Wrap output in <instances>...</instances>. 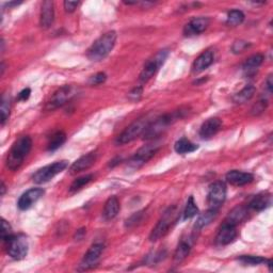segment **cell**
Here are the masks:
<instances>
[{"label": "cell", "mask_w": 273, "mask_h": 273, "mask_svg": "<svg viewBox=\"0 0 273 273\" xmlns=\"http://www.w3.org/2000/svg\"><path fill=\"white\" fill-rule=\"evenodd\" d=\"M187 113V110L180 109L173 111L172 113L164 114L157 119L153 120V122L149 125V127L146 128L143 134L144 140H153L155 138H158L161 134L168 129L169 126H171L176 121L182 119L185 114Z\"/></svg>", "instance_id": "obj_1"}, {"label": "cell", "mask_w": 273, "mask_h": 273, "mask_svg": "<svg viewBox=\"0 0 273 273\" xmlns=\"http://www.w3.org/2000/svg\"><path fill=\"white\" fill-rule=\"evenodd\" d=\"M254 180L253 174L248 172H241L238 170H233L226 174V181L233 186H245L252 182Z\"/></svg>", "instance_id": "obj_18"}, {"label": "cell", "mask_w": 273, "mask_h": 273, "mask_svg": "<svg viewBox=\"0 0 273 273\" xmlns=\"http://www.w3.org/2000/svg\"><path fill=\"white\" fill-rule=\"evenodd\" d=\"M179 216H180V212L176 206L169 207L165 211L164 216H162L158 221L156 226L153 228V231L150 235V240L157 241L160 238L164 237V236H166L170 231V228L172 227V225L176 222L177 219H179Z\"/></svg>", "instance_id": "obj_5"}, {"label": "cell", "mask_w": 273, "mask_h": 273, "mask_svg": "<svg viewBox=\"0 0 273 273\" xmlns=\"http://www.w3.org/2000/svg\"><path fill=\"white\" fill-rule=\"evenodd\" d=\"M237 238V230L232 224L223 223L216 236V243L220 247H224L234 242Z\"/></svg>", "instance_id": "obj_14"}, {"label": "cell", "mask_w": 273, "mask_h": 273, "mask_svg": "<svg viewBox=\"0 0 273 273\" xmlns=\"http://www.w3.org/2000/svg\"><path fill=\"white\" fill-rule=\"evenodd\" d=\"M209 26V18L195 17L191 19L183 28V34L186 36H193L203 33Z\"/></svg>", "instance_id": "obj_16"}, {"label": "cell", "mask_w": 273, "mask_h": 273, "mask_svg": "<svg viewBox=\"0 0 273 273\" xmlns=\"http://www.w3.org/2000/svg\"><path fill=\"white\" fill-rule=\"evenodd\" d=\"M168 56H169V50L162 49L156 56L153 57L151 60L147 61L146 64L144 65L141 74H140V77H139L140 81L144 84V83H147V81H149L152 77H154L155 74L159 71V69L166 62Z\"/></svg>", "instance_id": "obj_8"}, {"label": "cell", "mask_w": 273, "mask_h": 273, "mask_svg": "<svg viewBox=\"0 0 273 273\" xmlns=\"http://www.w3.org/2000/svg\"><path fill=\"white\" fill-rule=\"evenodd\" d=\"M55 20V5L50 0H46L42 3L40 24L42 28H49Z\"/></svg>", "instance_id": "obj_19"}, {"label": "cell", "mask_w": 273, "mask_h": 273, "mask_svg": "<svg viewBox=\"0 0 273 273\" xmlns=\"http://www.w3.org/2000/svg\"><path fill=\"white\" fill-rule=\"evenodd\" d=\"M218 212H219V209L209 208L207 211L204 212L203 215H201L200 217H198V219L196 220V223L194 225L195 232H200L202 228L209 225L212 222V221L217 218Z\"/></svg>", "instance_id": "obj_26"}, {"label": "cell", "mask_w": 273, "mask_h": 273, "mask_svg": "<svg viewBox=\"0 0 273 273\" xmlns=\"http://www.w3.org/2000/svg\"><path fill=\"white\" fill-rule=\"evenodd\" d=\"M248 47H249V43L248 42H245V41H236L233 44L232 50H233L234 54H240V53H242L243 50L247 49Z\"/></svg>", "instance_id": "obj_37"}, {"label": "cell", "mask_w": 273, "mask_h": 273, "mask_svg": "<svg viewBox=\"0 0 273 273\" xmlns=\"http://www.w3.org/2000/svg\"><path fill=\"white\" fill-rule=\"evenodd\" d=\"M75 93H76L75 88L72 86H63L60 89H58L46 104V107H45L46 110L51 111V110L62 107L63 105L66 104V102L75 96Z\"/></svg>", "instance_id": "obj_10"}, {"label": "cell", "mask_w": 273, "mask_h": 273, "mask_svg": "<svg viewBox=\"0 0 273 273\" xmlns=\"http://www.w3.org/2000/svg\"><path fill=\"white\" fill-rule=\"evenodd\" d=\"M222 126V122L218 117H210L205 121L200 128V137L202 139H210L218 134Z\"/></svg>", "instance_id": "obj_17"}, {"label": "cell", "mask_w": 273, "mask_h": 273, "mask_svg": "<svg viewBox=\"0 0 273 273\" xmlns=\"http://www.w3.org/2000/svg\"><path fill=\"white\" fill-rule=\"evenodd\" d=\"M271 205V195L269 193H260L255 195L249 204V208L255 211H262Z\"/></svg>", "instance_id": "obj_24"}, {"label": "cell", "mask_w": 273, "mask_h": 273, "mask_svg": "<svg viewBox=\"0 0 273 273\" xmlns=\"http://www.w3.org/2000/svg\"><path fill=\"white\" fill-rule=\"evenodd\" d=\"M106 80H107L106 74L102 72H99L97 74H95V75H93L90 79H89V84H90L91 86H98V85L104 84Z\"/></svg>", "instance_id": "obj_36"}, {"label": "cell", "mask_w": 273, "mask_h": 273, "mask_svg": "<svg viewBox=\"0 0 273 273\" xmlns=\"http://www.w3.org/2000/svg\"><path fill=\"white\" fill-rule=\"evenodd\" d=\"M32 147V140L29 136L20 137L14 142L11 151L9 152L8 159H6V167L11 171H17L23 165L25 158L30 153Z\"/></svg>", "instance_id": "obj_2"}, {"label": "cell", "mask_w": 273, "mask_h": 273, "mask_svg": "<svg viewBox=\"0 0 273 273\" xmlns=\"http://www.w3.org/2000/svg\"><path fill=\"white\" fill-rule=\"evenodd\" d=\"M68 166H69V161L66 160L57 161L53 165L45 166L44 168L38 170V171L33 174L32 180L35 183H39V185H41V183L48 182L49 181L53 180L55 176L63 172L64 170L68 168Z\"/></svg>", "instance_id": "obj_7"}, {"label": "cell", "mask_w": 273, "mask_h": 273, "mask_svg": "<svg viewBox=\"0 0 273 273\" xmlns=\"http://www.w3.org/2000/svg\"><path fill=\"white\" fill-rule=\"evenodd\" d=\"M93 179H94L93 174H88L85 176L78 177L77 180H75L72 182V185L70 187V192L71 193L78 192V191H80L84 187H86L88 183H90L93 181Z\"/></svg>", "instance_id": "obj_30"}, {"label": "cell", "mask_w": 273, "mask_h": 273, "mask_svg": "<svg viewBox=\"0 0 273 273\" xmlns=\"http://www.w3.org/2000/svg\"><path fill=\"white\" fill-rule=\"evenodd\" d=\"M263 62H264V56L262 54H256L248 58L246 62L242 65V71H243V74H245V76L247 77L254 76L257 70L260 69V66L263 64Z\"/></svg>", "instance_id": "obj_20"}, {"label": "cell", "mask_w": 273, "mask_h": 273, "mask_svg": "<svg viewBox=\"0 0 273 273\" xmlns=\"http://www.w3.org/2000/svg\"><path fill=\"white\" fill-rule=\"evenodd\" d=\"M141 218H142V211H139V212H136L134 216H131L127 221H126V226L130 227L132 225H136L138 224L139 221H141Z\"/></svg>", "instance_id": "obj_39"}, {"label": "cell", "mask_w": 273, "mask_h": 273, "mask_svg": "<svg viewBox=\"0 0 273 273\" xmlns=\"http://www.w3.org/2000/svg\"><path fill=\"white\" fill-rule=\"evenodd\" d=\"M245 20V14L240 10H232L227 14L226 23L228 26H238Z\"/></svg>", "instance_id": "obj_32"}, {"label": "cell", "mask_w": 273, "mask_h": 273, "mask_svg": "<svg viewBox=\"0 0 273 273\" xmlns=\"http://www.w3.org/2000/svg\"><path fill=\"white\" fill-rule=\"evenodd\" d=\"M102 252H104V245H102V243H94L85 254L83 261H81L79 265L78 270L87 271L93 269L95 266L98 264Z\"/></svg>", "instance_id": "obj_12"}, {"label": "cell", "mask_w": 273, "mask_h": 273, "mask_svg": "<svg viewBox=\"0 0 273 273\" xmlns=\"http://www.w3.org/2000/svg\"><path fill=\"white\" fill-rule=\"evenodd\" d=\"M213 60H215V55H213L211 50L204 51V53H202L200 56H198L195 59V61L193 62V65H192L193 72L201 73L206 69H208L209 66L213 63Z\"/></svg>", "instance_id": "obj_21"}, {"label": "cell", "mask_w": 273, "mask_h": 273, "mask_svg": "<svg viewBox=\"0 0 273 273\" xmlns=\"http://www.w3.org/2000/svg\"><path fill=\"white\" fill-rule=\"evenodd\" d=\"M266 88H267V90L269 93H272L273 90V83H272V75H269L267 80H266Z\"/></svg>", "instance_id": "obj_43"}, {"label": "cell", "mask_w": 273, "mask_h": 273, "mask_svg": "<svg viewBox=\"0 0 273 273\" xmlns=\"http://www.w3.org/2000/svg\"><path fill=\"white\" fill-rule=\"evenodd\" d=\"M197 212H198V208L194 202V198L193 196H190L187 201L185 210H183V219L187 220V219L193 218L194 216L197 215Z\"/></svg>", "instance_id": "obj_33"}, {"label": "cell", "mask_w": 273, "mask_h": 273, "mask_svg": "<svg viewBox=\"0 0 273 273\" xmlns=\"http://www.w3.org/2000/svg\"><path fill=\"white\" fill-rule=\"evenodd\" d=\"M11 110V99L8 94H4L1 100V106H0V113H1V125L5 124V122L9 120Z\"/></svg>", "instance_id": "obj_31"}, {"label": "cell", "mask_w": 273, "mask_h": 273, "mask_svg": "<svg viewBox=\"0 0 273 273\" xmlns=\"http://www.w3.org/2000/svg\"><path fill=\"white\" fill-rule=\"evenodd\" d=\"M44 191L42 188H32L30 190L26 191V192L19 197L17 202V206L20 210H27L38 202L43 196Z\"/></svg>", "instance_id": "obj_13"}, {"label": "cell", "mask_w": 273, "mask_h": 273, "mask_svg": "<svg viewBox=\"0 0 273 273\" xmlns=\"http://www.w3.org/2000/svg\"><path fill=\"white\" fill-rule=\"evenodd\" d=\"M247 217H248V208L245 207V206H237V207H235L230 213H228L224 223L237 226L242 222V221H245Z\"/></svg>", "instance_id": "obj_22"}, {"label": "cell", "mask_w": 273, "mask_h": 273, "mask_svg": "<svg viewBox=\"0 0 273 273\" xmlns=\"http://www.w3.org/2000/svg\"><path fill=\"white\" fill-rule=\"evenodd\" d=\"M198 149V145L194 144L190 141V140L186 138H182L180 140H177L175 145H174V150L177 154H189V153H193Z\"/></svg>", "instance_id": "obj_28"}, {"label": "cell", "mask_w": 273, "mask_h": 273, "mask_svg": "<svg viewBox=\"0 0 273 273\" xmlns=\"http://www.w3.org/2000/svg\"><path fill=\"white\" fill-rule=\"evenodd\" d=\"M256 92V89L254 86L252 85H248L245 88L242 89L241 91H239L238 93H236L234 95V101L236 104H245V102L249 101L251 98L254 96V94Z\"/></svg>", "instance_id": "obj_27"}, {"label": "cell", "mask_w": 273, "mask_h": 273, "mask_svg": "<svg viewBox=\"0 0 273 273\" xmlns=\"http://www.w3.org/2000/svg\"><path fill=\"white\" fill-rule=\"evenodd\" d=\"M5 248L6 253L9 254L10 257H12L15 261H20L28 254V239L23 234L13 235L12 237L5 241Z\"/></svg>", "instance_id": "obj_6"}, {"label": "cell", "mask_w": 273, "mask_h": 273, "mask_svg": "<svg viewBox=\"0 0 273 273\" xmlns=\"http://www.w3.org/2000/svg\"><path fill=\"white\" fill-rule=\"evenodd\" d=\"M13 233H12V227L8 221H5L4 219H1V239L3 242H5L10 237H12Z\"/></svg>", "instance_id": "obj_35"}, {"label": "cell", "mask_w": 273, "mask_h": 273, "mask_svg": "<svg viewBox=\"0 0 273 273\" xmlns=\"http://www.w3.org/2000/svg\"><path fill=\"white\" fill-rule=\"evenodd\" d=\"M154 116L152 114H146L142 117H140L139 120L135 121L132 124L125 129L122 134L117 137L116 144L117 145H124L134 141L138 137L144 134L146 128L149 127V125L153 122Z\"/></svg>", "instance_id": "obj_4"}, {"label": "cell", "mask_w": 273, "mask_h": 273, "mask_svg": "<svg viewBox=\"0 0 273 273\" xmlns=\"http://www.w3.org/2000/svg\"><path fill=\"white\" fill-rule=\"evenodd\" d=\"M267 105H268V104H267V100H266L265 98L261 99V100L258 101L257 104L253 107V109H252V113H253V114H260V113L264 112V111H265V109L267 108Z\"/></svg>", "instance_id": "obj_38"}, {"label": "cell", "mask_w": 273, "mask_h": 273, "mask_svg": "<svg viewBox=\"0 0 273 273\" xmlns=\"http://www.w3.org/2000/svg\"><path fill=\"white\" fill-rule=\"evenodd\" d=\"M119 211H120V202L117 200V197L116 196L109 197L105 204L102 216H104L106 220H112L117 216Z\"/></svg>", "instance_id": "obj_25"}, {"label": "cell", "mask_w": 273, "mask_h": 273, "mask_svg": "<svg viewBox=\"0 0 273 273\" xmlns=\"http://www.w3.org/2000/svg\"><path fill=\"white\" fill-rule=\"evenodd\" d=\"M160 145L158 143H151L142 146L134 156L128 161V167L131 169H139L144 166L147 161H150L159 150Z\"/></svg>", "instance_id": "obj_9"}, {"label": "cell", "mask_w": 273, "mask_h": 273, "mask_svg": "<svg viewBox=\"0 0 273 273\" xmlns=\"http://www.w3.org/2000/svg\"><path fill=\"white\" fill-rule=\"evenodd\" d=\"M65 141H66L65 132H63V131H57L49 139V142L47 144V150L49 152L57 151L59 149V147H61L64 144Z\"/></svg>", "instance_id": "obj_29"}, {"label": "cell", "mask_w": 273, "mask_h": 273, "mask_svg": "<svg viewBox=\"0 0 273 273\" xmlns=\"http://www.w3.org/2000/svg\"><path fill=\"white\" fill-rule=\"evenodd\" d=\"M116 42V32L109 31L95 41L88 50V58L91 61H101L111 53Z\"/></svg>", "instance_id": "obj_3"}, {"label": "cell", "mask_w": 273, "mask_h": 273, "mask_svg": "<svg viewBox=\"0 0 273 273\" xmlns=\"http://www.w3.org/2000/svg\"><path fill=\"white\" fill-rule=\"evenodd\" d=\"M79 5L78 1H64V9L66 12H74Z\"/></svg>", "instance_id": "obj_41"}, {"label": "cell", "mask_w": 273, "mask_h": 273, "mask_svg": "<svg viewBox=\"0 0 273 273\" xmlns=\"http://www.w3.org/2000/svg\"><path fill=\"white\" fill-rule=\"evenodd\" d=\"M4 192H5V186H4V183L2 182L1 183V195H3Z\"/></svg>", "instance_id": "obj_45"}, {"label": "cell", "mask_w": 273, "mask_h": 273, "mask_svg": "<svg viewBox=\"0 0 273 273\" xmlns=\"http://www.w3.org/2000/svg\"><path fill=\"white\" fill-rule=\"evenodd\" d=\"M30 95H31V90H30V89H29V88L24 89V90L18 94V100L26 101L29 97H30Z\"/></svg>", "instance_id": "obj_42"}, {"label": "cell", "mask_w": 273, "mask_h": 273, "mask_svg": "<svg viewBox=\"0 0 273 273\" xmlns=\"http://www.w3.org/2000/svg\"><path fill=\"white\" fill-rule=\"evenodd\" d=\"M97 159V154L96 152H90L84 156H81L79 159H77L70 168V172L71 174H77L83 171H86V170L90 169Z\"/></svg>", "instance_id": "obj_15"}, {"label": "cell", "mask_w": 273, "mask_h": 273, "mask_svg": "<svg viewBox=\"0 0 273 273\" xmlns=\"http://www.w3.org/2000/svg\"><path fill=\"white\" fill-rule=\"evenodd\" d=\"M238 261L242 263L243 265H249V266H257L266 264L269 260H266L264 257L261 256H253V255H242L238 258Z\"/></svg>", "instance_id": "obj_34"}, {"label": "cell", "mask_w": 273, "mask_h": 273, "mask_svg": "<svg viewBox=\"0 0 273 273\" xmlns=\"http://www.w3.org/2000/svg\"><path fill=\"white\" fill-rule=\"evenodd\" d=\"M191 248H192V240L191 239H182L180 245L177 246L174 253V263L181 264L188 257Z\"/></svg>", "instance_id": "obj_23"}, {"label": "cell", "mask_w": 273, "mask_h": 273, "mask_svg": "<svg viewBox=\"0 0 273 273\" xmlns=\"http://www.w3.org/2000/svg\"><path fill=\"white\" fill-rule=\"evenodd\" d=\"M143 92V88L142 87H136L134 90H131L129 93V98L132 100H139L140 97H141Z\"/></svg>", "instance_id": "obj_40"}, {"label": "cell", "mask_w": 273, "mask_h": 273, "mask_svg": "<svg viewBox=\"0 0 273 273\" xmlns=\"http://www.w3.org/2000/svg\"><path fill=\"white\" fill-rule=\"evenodd\" d=\"M226 198V186L223 182H216L210 185L208 194H207V203L209 208L219 209Z\"/></svg>", "instance_id": "obj_11"}, {"label": "cell", "mask_w": 273, "mask_h": 273, "mask_svg": "<svg viewBox=\"0 0 273 273\" xmlns=\"http://www.w3.org/2000/svg\"><path fill=\"white\" fill-rule=\"evenodd\" d=\"M85 234H86V228H81V230L77 231V233H76V235H75V238L81 239V238L84 237V235H85Z\"/></svg>", "instance_id": "obj_44"}]
</instances>
